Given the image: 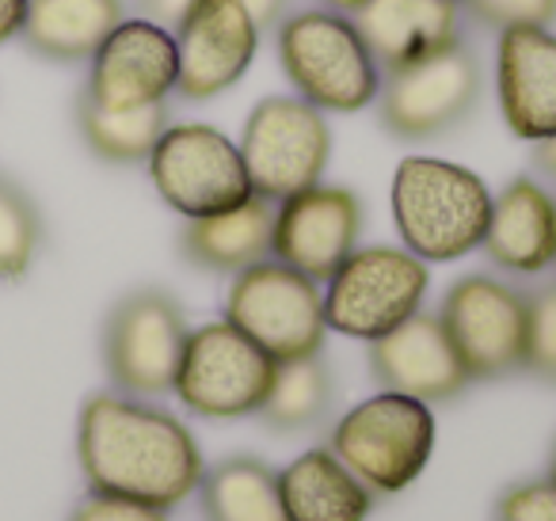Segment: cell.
Returning a JSON list of instances; mask_svg holds the SVG:
<instances>
[{"instance_id":"4fadbf2b","label":"cell","mask_w":556,"mask_h":521,"mask_svg":"<svg viewBox=\"0 0 556 521\" xmlns=\"http://www.w3.org/2000/svg\"><path fill=\"white\" fill-rule=\"evenodd\" d=\"M363 237V202L348 187H309L275 206L270 255L302 270L313 282H328Z\"/></svg>"},{"instance_id":"4316f807","label":"cell","mask_w":556,"mask_h":521,"mask_svg":"<svg viewBox=\"0 0 556 521\" xmlns=\"http://www.w3.org/2000/svg\"><path fill=\"white\" fill-rule=\"evenodd\" d=\"M530 301V331H526V373L556 384V282L526 293Z\"/></svg>"},{"instance_id":"f1b7e54d","label":"cell","mask_w":556,"mask_h":521,"mask_svg":"<svg viewBox=\"0 0 556 521\" xmlns=\"http://www.w3.org/2000/svg\"><path fill=\"white\" fill-rule=\"evenodd\" d=\"M495 521H556V480H522L495 503Z\"/></svg>"},{"instance_id":"d6986e66","label":"cell","mask_w":556,"mask_h":521,"mask_svg":"<svg viewBox=\"0 0 556 521\" xmlns=\"http://www.w3.org/2000/svg\"><path fill=\"white\" fill-rule=\"evenodd\" d=\"M488 259L510 275H541L556 263V199L530 176H515L492 199L484 244Z\"/></svg>"},{"instance_id":"7a4b0ae2","label":"cell","mask_w":556,"mask_h":521,"mask_svg":"<svg viewBox=\"0 0 556 521\" xmlns=\"http://www.w3.org/2000/svg\"><path fill=\"white\" fill-rule=\"evenodd\" d=\"M492 199L477 171L434 156H408L396 164L389 191L396 232L424 263H454L484 244Z\"/></svg>"},{"instance_id":"836d02e7","label":"cell","mask_w":556,"mask_h":521,"mask_svg":"<svg viewBox=\"0 0 556 521\" xmlns=\"http://www.w3.org/2000/svg\"><path fill=\"white\" fill-rule=\"evenodd\" d=\"M533 168H541L548 179H556V138L533 141Z\"/></svg>"},{"instance_id":"ba28073f","label":"cell","mask_w":556,"mask_h":521,"mask_svg":"<svg viewBox=\"0 0 556 521\" xmlns=\"http://www.w3.org/2000/svg\"><path fill=\"white\" fill-rule=\"evenodd\" d=\"M278 361L229 320L202 323L187 335L172 392L199 419L260 415Z\"/></svg>"},{"instance_id":"d4e9b609","label":"cell","mask_w":556,"mask_h":521,"mask_svg":"<svg viewBox=\"0 0 556 521\" xmlns=\"http://www.w3.org/2000/svg\"><path fill=\"white\" fill-rule=\"evenodd\" d=\"M328 407H332V373H328L320 354H309V358L278 361L260 419L270 430L294 434V430L317 427L328 415Z\"/></svg>"},{"instance_id":"9a60e30c","label":"cell","mask_w":556,"mask_h":521,"mask_svg":"<svg viewBox=\"0 0 556 521\" xmlns=\"http://www.w3.org/2000/svg\"><path fill=\"white\" fill-rule=\"evenodd\" d=\"M179 80L176 35L153 20H123L92 54L85 92L111 111L168 103Z\"/></svg>"},{"instance_id":"cb8c5ba5","label":"cell","mask_w":556,"mask_h":521,"mask_svg":"<svg viewBox=\"0 0 556 521\" xmlns=\"http://www.w3.org/2000/svg\"><path fill=\"white\" fill-rule=\"evenodd\" d=\"M77 126L85 145L108 164H138L149 161L161 134L168 130V103L134 111H111L96 103L88 92L77 100Z\"/></svg>"},{"instance_id":"d6a6232c","label":"cell","mask_w":556,"mask_h":521,"mask_svg":"<svg viewBox=\"0 0 556 521\" xmlns=\"http://www.w3.org/2000/svg\"><path fill=\"white\" fill-rule=\"evenodd\" d=\"M27 4H31V0H0V47L24 31Z\"/></svg>"},{"instance_id":"52a82bcc","label":"cell","mask_w":556,"mask_h":521,"mask_svg":"<svg viewBox=\"0 0 556 521\" xmlns=\"http://www.w3.org/2000/svg\"><path fill=\"white\" fill-rule=\"evenodd\" d=\"M237 145L252 191L267 202H282L320 183L332 156V130L325 111L302 96H267L252 107Z\"/></svg>"},{"instance_id":"44dd1931","label":"cell","mask_w":556,"mask_h":521,"mask_svg":"<svg viewBox=\"0 0 556 521\" xmlns=\"http://www.w3.org/2000/svg\"><path fill=\"white\" fill-rule=\"evenodd\" d=\"M270 237H275V202L252 194L237 209L187 221L184 232H179V252H184L187 263L202 270L237 275V270L267 259Z\"/></svg>"},{"instance_id":"30bf717a","label":"cell","mask_w":556,"mask_h":521,"mask_svg":"<svg viewBox=\"0 0 556 521\" xmlns=\"http://www.w3.org/2000/svg\"><path fill=\"white\" fill-rule=\"evenodd\" d=\"M187 316L164 290H134L103 323V366L123 396H164L187 346Z\"/></svg>"},{"instance_id":"1f68e13d","label":"cell","mask_w":556,"mask_h":521,"mask_svg":"<svg viewBox=\"0 0 556 521\" xmlns=\"http://www.w3.org/2000/svg\"><path fill=\"white\" fill-rule=\"evenodd\" d=\"M244 4V12L252 16V24L263 31H270V27H278L282 20H287V4L290 0H240Z\"/></svg>"},{"instance_id":"e0dca14e","label":"cell","mask_w":556,"mask_h":521,"mask_svg":"<svg viewBox=\"0 0 556 521\" xmlns=\"http://www.w3.org/2000/svg\"><path fill=\"white\" fill-rule=\"evenodd\" d=\"M495 85L515 138H556V35L548 27H503L495 42Z\"/></svg>"},{"instance_id":"ffe728a7","label":"cell","mask_w":556,"mask_h":521,"mask_svg":"<svg viewBox=\"0 0 556 521\" xmlns=\"http://www.w3.org/2000/svg\"><path fill=\"white\" fill-rule=\"evenodd\" d=\"M287 521H366L378 506L370 491L332 449H305L278 472Z\"/></svg>"},{"instance_id":"d590c367","label":"cell","mask_w":556,"mask_h":521,"mask_svg":"<svg viewBox=\"0 0 556 521\" xmlns=\"http://www.w3.org/2000/svg\"><path fill=\"white\" fill-rule=\"evenodd\" d=\"M548 475L556 480V442H553V453H548Z\"/></svg>"},{"instance_id":"6da1fadb","label":"cell","mask_w":556,"mask_h":521,"mask_svg":"<svg viewBox=\"0 0 556 521\" xmlns=\"http://www.w3.org/2000/svg\"><path fill=\"white\" fill-rule=\"evenodd\" d=\"M77 460L92 495L130 498L156 510L187 503L206 475L187 422L123 392H96L85 399Z\"/></svg>"},{"instance_id":"e575fe53","label":"cell","mask_w":556,"mask_h":521,"mask_svg":"<svg viewBox=\"0 0 556 521\" xmlns=\"http://www.w3.org/2000/svg\"><path fill=\"white\" fill-rule=\"evenodd\" d=\"M325 9H332V12H343V16H355L363 4H370V0H320Z\"/></svg>"},{"instance_id":"8fae6325","label":"cell","mask_w":556,"mask_h":521,"mask_svg":"<svg viewBox=\"0 0 556 521\" xmlns=\"http://www.w3.org/2000/svg\"><path fill=\"white\" fill-rule=\"evenodd\" d=\"M439 320L472 381L510 377L526 366L530 301L492 275H465L446 290Z\"/></svg>"},{"instance_id":"277c9868","label":"cell","mask_w":556,"mask_h":521,"mask_svg":"<svg viewBox=\"0 0 556 521\" xmlns=\"http://www.w3.org/2000/svg\"><path fill=\"white\" fill-rule=\"evenodd\" d=\"M431 404L404 392H378L351 407L332 430L328 449L378 495H401L424 475L434 453Z\"/></svg>"},{"instance_id":"603a6c76","label":"cell","mask_w":556,"mask_h":521,"mask_svg":"<svg viewBox=\"0 0 556 521\" xmlns=\"http://www.w3.org/2000/svg\"><path fill=\"white\" fill-rule=\"evenodd\" d=\"M206 521H287L278 472L260 457H225L199 483Z\"/></svg>"},{"instance_id":"9c48e42d","label":"cell","mask_w":556,"mask_h":521,"mask_svg":"<svg viewBox=\"0 0 556 521\" xmlns=\"http://www.w3.org/2000/svg\"><path fill=\"white\" fill-rule=\"evenodd\" d=\"M149 176L164 206L187 221L237 209L255 194L240 145L206 123L168 126L149 153Z\"/></svg>"},{"instance_id":"7402d4cb","label":"cell","mask_w":556,"mask_h":521,"mask_svg":"<svg viewBox=\"0 0 556 521\" xmlns=\"http://www.w3.org/2000/svg\"><path fill=\"white\" fill-rule=\"evenodd\" d=\"M123 20V0H31L20 35L47 62H92Z\"/></svg>"},{"instance_id":"484cf974","label":"cell","mask_w":556,"mask_h":521,"mask_svg":"<svg viewBox=\"0 0 556 521\" xmlns=\"http://www.w3.org/2000/svg\"><path fill=\"white\" fill-rule=\"evenodd\" d=\"M42 240V221L35 202L16 183L0 179V278H24Z\"/></svg>"},{"instance_id":"7c38bea8","label":"cell","mask_w":556,"mask_h":521,"mask_svg":"<svg viewBox=\"0 0 556 521\" xmlns=\"http://www.w3.org/2000/svg\"><path fill=\"white\" fill-rule=\"evenodd\" d=\"M480 100V62L469 42L442 50L408 69H396L381 77L378 118L393 138L424 141L434 134H446Z\"/></svg>"},{"instance_id":"3957f363","label":"cell","mask_w":556,"mask_h":521,"mask_svg":"<svg viewBox=\"0 0 556 521\" xmlns=\"http://www.w3.org/2000/svg\"><path fill=\"white\" fill-rule=\"evenodd\" d=\"M278 65L305 103L332 115H358L381 92V69L355 20L309 9L278 24Z\"/></svg>"},{"instance_id":"5bb4252c","label":"cell","mask_w":556,"mask_h":521,"mask_svg":"<svg viewBox=\"0 0 556 521\" xmlns=\"http://www.w3.org/2000/svg\"><path fill=\"white\" fill-rule=\"evenodd\" d=\"M179 80L176 92L191 103H206L229 92L260 50V27L240 0H194L176 27Z\"/></svg>"},{"instance_id":"f546056e","label":"cell","mask_w":556,"mask_h":521,"mask_svg":"<svg viewBox=\"0 0 556 521\" xmlns=\"http://www.w3.org/2000/svg\"><path fill=\"white\" fill-rule=\"evenodd\" d=\"M70 521H168V510H156L146 503H130V498H111V495H88Z\"/></svg>"},{"instance_id":"ac0fdd59","label":"cell","mask_w":556,"mask_h":521,"mask_svg":"<svg viewBox=\"0 0 556 521\" xmlns=\"http://www.w3.org/2000/svg\"><path fill=\"white\" fill-rule=\"evenodd\" d=\"M351 20L363 31L381 77L462 42L457 0H370Z\"/></svg>"},{"instance_id":"4dcf8cb0","label":"cell","mask_w":556,"mask_h":521,"mask_svg":"<svg viewBox=\"0 0 556 521\" xmlns=\"http://www.w3.org/2000/svg\"><path fill=\"white\" fill-rule=\"evenodd\" d=\"M138 4L146 12V20H153L161 27H179V20L194 9V0H138Z\"/></svg>"},{"instance_id":"83f0119b","label":"cell","mask_w":556,"mask_h":521,"mask_svg":"<svg viewBox=\"0 0 556 521\" xmlns=\"http://www.w3.org/2000/svg\"><path fill=\"white\" fill-rule=\"evenodd\" d=\"M465 9L484 27H548L556 24V0H465Z\"/></svg>"},{"instance_id":"8992f818","label":"cell","mask_w":556,"mask_h":521,"mask_svg":"<svg viewBox=\"0 0 556 521\" xmlns=\"http://www.w3.org/2000/svg\"><path fill=\"white\" fill-rule=\"evenodd\" d=\"M427 285H431V270L408 247H393V244L355 247L336 267V275L328 278V290H325L328 331L374 343V339L389 335L408 316L419 313V305L427 297Z\"/></svg>"},{"instance_id":"5b68a950","label":"cell","mask_w":556,"mask_h":521,"mask_svg":"<svg viewBox=\"0 0 556 521\" xmlns=\"http://www.w3.org/2000/svg\"><path fill=\"white\" fill-rule=\"evenodd\" d=\"M225 320L240 328L275 361L309 358L325 351V290L302 270L260 259L237 270L225 293Z\"/></svg>"},{"instance_id":"2e32d148","label":"cell","mask_w":556,"mask_h":521,"mask_svg":"<svg viewBox=\"0 0 556 521\" xmlns=\"http://www.w3.org/2000/svg\"><path fill=\"white\" fill-rule=\"evenodd\" d=\"M370 373L381 389L404 392V396H416L424 404H446L472 384L439 313H416L389 335L374 339Z\"/></svg>"}]
</instances>
